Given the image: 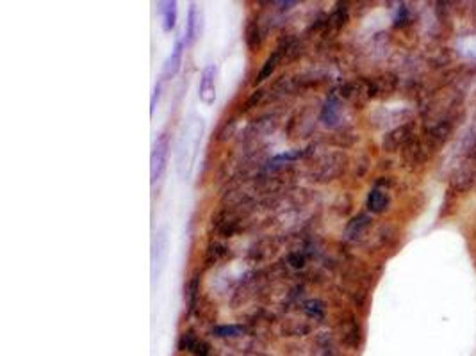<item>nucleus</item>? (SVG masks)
<instances>
[{"label":"nucleus","instance_id":"6","mask_svg":"<svg viewBox=\"0 0 476 356\" xmlns=\"http://www.w3.org/2000/svg\"><path fill=\"white\" fill-rule=\"evenodd\" d=\"M202 32V11L196 4H191L189 15H187V29H186V45H193L194 39L199 38Z\"/></svg>","mask_w":476,"mask_h":356},{"label":"nucleus","instance_id":"1","mask_svg":"<svg viewBox=\"0 0 476 356\" xmlns=\"http://www.w3.org/2000/svg\"><path fill=\"white\" fill-rule=\"evenodd\" d=\"M203 129L206 125L200 117H191L180 134L179 146H177V173L182 180H187L193 173L203 137Z\"/></svg>","mask_w":476,"mask_h":356},{"label":"nucleus","instance_id":"13","mask_svg":"<svg viewBox=\"0 0 476 356\" xmlns=\"http://www.w3.org/2000/svg\"><path fill=\"white\" fill-rule=\"evenodd\" d=\"M475 25H476V16H475Z\"/></svg>","mask_w":476,"mask_h":356},{"label":"nucleus","instance_id":"4","mask_svg":"<svg viewBox=\"0 0 476 356\" xmlns=\"http://www.w3.org/2000/svg\"><path fill=\"white\" fill-rule=\"evenodd\" d=\"M199 98L206 106H213L214 100H216V66L214 65L206 66L202 75H200Z\"/></svg>","mask_w":476,"mask_h":356},{"label":"nucleus","instance_id":"12","mask_svg":"<svg viewBox=\"0 0 476 356\" xmlns=\"http://www.w3.org/2000/svg\"><path fill=\"white\" fill-rule=\"evenodd\" d=\"M214 333L218 337H236L241 333V328H237V326H220L214 330Z\"/></svg>","mask_w":476,"mask_h":356},{"label":"nucleus","instance_id":"9","mask_svg":"<svg viewBox=\"0 0 476 356\" xmlns=\"http://www.w3.org/2000/svg\"><path fill=\"white\" fill-rule=\"evenodd\" d=\"M430 157V146H427L421 141H414L405 148V159L411 164H423Z\"/></svg>","mask_w":476,"mask_h":356},{"label":"nucleus","instance_id":"10","mask_svg":"<svg viewBox=\"0 0 476 356\" xmlns=\"http://www.w3.org/2000/svg\"><path fill=\"white\" fill-rule=\"evenodd\" d=\"M161 23H163L164 32H172L177 25V2H159Z\"/></svg>","mask_w":476,"mask_h":356},{"label":"nucleus","instance_id":"5","mask_svg":"<svg viewBox=\"0 0 476 356\" xmlns=\"http://www.w3.org/2000/svg\"><path fill=\"white\" fill-rule=\"evenodd\" d=\"M184 39H179V42L175 43V46H173L172 53L168 56L166 63H164V68H163V73H161V79L163 80H168L172 79V77L177 75V72L180 70V65H182V53H184Z\"/></svg>","mask_w":476,"mask_h":356},{"label":"nucleus","instance_id":"3","mask_svg":"<svg viewBox=\"0 0 476 356\" xmlns=\"http://www.w3.org/2000/svg\"><path fill=\"white\" fill-rule=\"evenodd\" d=\"M168 253H170V244H168V235L164 228L156 231L152 241V280L163 274L164 267L168 264Z\"/></svg>","mask_w":476,"mask_h":356},{"label":"nucleus","instance_id":"11","mask_svg":"<svg viewBox=\"0 0 476 356\" xmlns=\"http://www.w3.org/2000/svg\"><path fill=\"white\" fill-rule=\"evenodd\" d=\"M387 203H389L387 194L380 189H373L370 193V196H368V207H370V210H373V212H384Z\"/></svg>","mask_w":476,"mask_h":356},{"label":"nucleus","instance_id":"2","mask_svg":"<svg viewBox=\"0 0 476 356\" xmlns=\"http://www.w3.org/2000/svg\"><path fill=\"white\" fill-rule=\"evenodd\" d=\"M168 155H170V137L166 134H161L154 141L152 155H150V177H152V184L161 180V177L166 171Z\"/></svg>","mask_w":476,"mask_h":356},{"label":"nucleus","instance_id":"8","mask_svg":"<svg viewBox=\"0 0 476 356\" xmlns=\"http://www.w3.org/2000/svg\"><path fill=\"white\" fill-rule=\"evenodd\" d=\"M411 139H412V127L405 125V127H400V129L393 130L391 134H387V137H385V141H384V146L393 152V150H398V148L405 146V144H407Z\"/></svg>","mask_w":476,"mask_h":356},{"label":"nucleus","instance_id":"7","mask_svg":"<svg viewBox=\"0 0 476 356\" xmlns=\"http://www.w3.org/2000/svg\"><path fill=\"white\" fill-rule=\"evenodd\" d=\"M475 182H476V171L472 170L471 166L458 167V170L455 171L453 177H451V187L457 189L458 193H461V191L471 189Z\"/></svg>","mask_w":476,"mask_h":356}]
</instances>
